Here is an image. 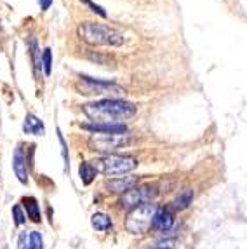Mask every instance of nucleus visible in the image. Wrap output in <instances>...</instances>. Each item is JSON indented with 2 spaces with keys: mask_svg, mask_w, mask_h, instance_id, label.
<instances>
[{
  "mask_svg": "<svg viewBox=\"0 0 247 249\" xmlns=\"http://www.w3.org/2000/svg\"><path fill=\"white\" fill-rule=\"evenodd\" d=\"M94 176H96V169L92 167V164L84 162L82 166H80V179H82L84 185H91Z\"/></svg>",
  "mask_w": 247,
  "mask_h": 249,
  "instance_id": "17",
  "label": "nucleus"
},
{
  "mask_svg": "<svg viewBox=\"0 0 247 249\" xmlns=\"http://www.w3.org/2000/svg\"><path fill=\"white\" fill-rule=\"evenodd\" d=\"M13 169H14V175L18 176L21 183H26L28 181V169H26V159L23 155V150L18 146L16 152H14V159H13Z\"/></svg>",
  "mask_w": 247,
  "mask_h": 249,
  "instance_id": "11",
  "label": "nucleus"
},
{
  "mask_svg": "<svg viewBox=\"0 0 247 249\" xmlns=\"http://www.w3.org/2000/svg\"><path fill=\"white\" fill-rule=\"evenodd\" d=\"M18 249H30V237L26 233H21L18 239Z\"/></svg>",
  "mask_w": 247,
  "mask_h": 249,
  "instance_id": "22",
  "label": "nucleus"
},
{
  "mask_svg": "<svg viewBox=\"0 0 247 249\" xmlns=\"http://www.w3.org/2000/svg\"><path fill=\"white\" fill-rule=\"evenodd\" d=\"M155 249H173V248H169V246H160V248H155Z\"/></svg>",
  "mask_w": 247,
  "mask_h": 249,
  "instance_id": "25",
  "label": "nucleus"
},
{
  "mask_svg": "<svg viewBox=\"0 0 247 249\" xmlns=\"http://www.w3.org/2000/svg\"><path fill=\"white\" fill-rule=\"evenodd\" d=\"M91 223L96 230L99 232H105V230H110L111 229V220L110 216H106L105 213H94L91 218Z\"/></svg>",
  "mask_w": 247,
  "mask_h": 249,
  "instance_id": "14",
  "label": "nucleus"
},
{
  "mask_svg": "<svg viewBox=\"0 0 247 249\" xmlns=\"http://www.w3.org/2000/svg\"><path fill=\"white\" fill-rule=\"evenodd\" d=\"M92 167H94L98 173L106 176H119L125 175V173H131L138 167V160L131 155H103V157L96 159L92 162Z\"/></svg>",
  "mask_w": 247,
  "mask_h": 249,
  "instance_id": "3",
  "label": "nucleus"
},
{
  "mask_svg": "<svg viewBox=\"0 0 247 249\" xmlns=\"http://www.w3.org/2000/svg\"><path fill=\"white\" fill-rule=\"evenodd\" d=\"M13 216H14V223H16L18 227L25 223V214H23V211H21L19 206H14L13 208Z\"/></svg>",
  "mask_w": 247,
  "mask_h": 249,
  "instance_id": "20",
  "label": "nucleus"
},
{
  "mask_svg": "<svg viewBox=\"0 0 247 249\" xmlns=\"http://www.w3.org/2000/svg\"><path fill=\"white\" fill-rule=\"evenodd\" d=\"M23 204H25L26 214H28L30 220L35 221V223H38V221H40V208H38L37 199H33V197H26V199H23Z\"/></svg>",
  "mask_w": 247,
  "mask_h": 249,
  "instance_id": "13",
  "label": "nucleus"
},
{
  "mask_svg": "<svg viewBox=\"0 0 247 249\" xmlns=\"http://www.w3.org/2000/svg\"><path fill=\"white\" fill-rule=\"evenodd\" d=\"M192 200H194V192L192 190H185L181 192L179 196H177V199L174 200V206L173 208L176 209V211H181V209H186L192 204Z\"/></svg>",
  "mask_w": 247,
  "mask_h": 249,
  "instance_id": "15",
  "label": "nucleus"
},
{
  "mask_svg": "<svg viewBox=\"0 0 247 249\" xmlns=\"http://www.w3.org/2000/svg\"><path fill=\"white\" fill-rule=\"evenodd\" d=\"M78 37L91 46H122L124 37L117 30L98 23H82L78 26Z\"/></svg>",
  "mask_w": 247,
  "mask_h": 249,
  "instance_id": "2",
  "label": "nucleus"
},
{
  "mask_svg": "<svg viewBox=\"0 0 247 249\" xmlns=\"http://www.w3.org/2000/svg\"><path fill=\"white\" fill-rule=\"evenodd\" d=\"M30 47H32V59H33V68H35V73H40L42 70V56H40V49H38V44L35 38L30 40Z\"/></svg>",
  "mask_w": 247,
  "mask_h": 249,
  "instance_id": "16",
  "label": "nucleus"
},
{
  "mask_svg": "<svg viewBox=\"0 0 247 249\" xmlns=\"http://www.w3.org/2000/svg\"><path fill=\"white\" fill-rule=\"evenodd\" d=\"M51 4H53V0H40V7H42V11H47V9L51 7Z\"/></svg>",
  "mask_w": 247,
  "mask_h": 249,
  "instance_id": "24",
  "label": "nucleus"
},
{
  "mask_svg": "<svg viewBox=\"0 0 247 249\" xmlns=\"http://www.w3.org/2000/svg\"><path fill=\"white\" fill-rule=\"evenodd\" d=\"M77 91L84 96H122L125 94V89L117 86L113 82H105V80H96L91 77H80L77 82Z\"/></svg>",
  "mask_w": 247,
  "mask_h": 249,
  "instance_id": "6",
  "label": "nucleus"
},
{
  "mask_svg": "<svg viewBox=\"0 0 247 249\" xmlns=\"http://www.w3.org/2000/svg\"><path fill=\"white\" fill-rule=\"evenodd\" d=\"M80 2H84V4H86V5H89V7H91V11H92V13L99 14V16H101V18H106V13H105L103 9L99 7L98 4H94V2H92V0H80Z\"/></svg>",
  "mask_w": 247,
  "mask_h": 249,
  "instance_id": "21",
  "label": "nucleus"
},
{
  "mask_svg": "<svg viewBox=\"0 0 247 249\" xmlns=\"http://www.w3.org/2000/svg\"><path fill=\"white\" fill-rule=\"evenodd\" d=\"M51 65H53V54H51V49H46L42 54V68L46 75H51Z\"/></svg>",
  "mask_w": 247,
  "mask_h": 249,
  "instance_id": "18",
  "label": "nucleus"
},
{
  "mask_svg": "<svg viewBox=\"0 0 247 249\" xmlns=\"http://www.w3.org/2000/svg\"><path fill=\"white\" fill-rule=\"evenodd\" d=\"M30 249H42L44 248V241H42V235L38 232L30 233Z\"/></svg>",
  "mask_w": 247,
  "mask_h": 249,
  "instance_id": "19",
  "label": "nucleus"
},
{
  "mask_svg": "<svg viewBox=\"0 0 247 249\" xmlns=\"http://www.w3.org/2000/svg\"><path fill=\"white\" fill-rule=\"evenodd\" d=\"M157 209L159 208L153 202L140 204L136 208H132L127 216V221H125V229L132 235H144V233L152 229Z\"/></svg>",
  "mask_w": 247,
  "mask_h": 249,
  "instance_id": "4",
  "label": "nucleus"
},
{
  "mask_svg": "<svg viewBox=\"0 0 247 249\" xmlns=\"http://www.w3.org/2000/svg\"><path fill=\"white\" fill-rule=\"evenodd\" d=\"M138 185V178L136 176H124V178H117L111 179L106 183V188L115 194H125V192L132 190V188Z\"/></svg>",
  "mask_w": 247,
  "mask_h": 249,
  "instance_id": "9",
  "label": "nucleus"
},
{
  "mask_svg": "<svg viewBox=\"0 0 247 249\" xmlns=\"http://www.w3.org/2000/svg\"><path fill=\"white\" fill-rule=\"evenodd\" d=\"M80 127L91 133H125L127 131L124 124H105V122H89V124H80Z\"/></svg>",
  "mask_w": 247,
  "mask_h": 249,
  "instance_id": "10",
  "label": "nucleus"
},
{
  "mask_svg": "<svg viewBox=\"0 0 247 249\" xmlns=\"http://www.w3.org/2000/svg\"><path fill=\"white\" fill-rule=\"evenodd\" d=\"M87 58L92 59V61H98L99 65H108V63L111 61V59L108 58V56H101V54H89Z\"/></svg>",
  "mask_w": 247,
  "mask_h": 249,
  "instance_id": "23",
  "label": "nucleus"
},
{
  "mask_svg": "<svg viewBox=\"0 0 247 249\" xmlns=\"http://www.w3.org/2000/svg\"><path fill=\"white\" fill-rule=\"evenodd\" d=\"M26 134H35V136H40V134L46 133V127L42 124L40 119H37L35 115H26L25 124H23Z\"/></svg>",
  "mask_w": 247,
  "mask_h": 249,
  "instance_id": "12",
  "label": "nucleus"
},
{
  "mask_svg": "<svg viewBox=\"0 0 247 249\" xmlns=\"http://www.w3.org/2000/svg\"><path fill=\"white\" fill-rule=\"evenodd\" d=\"M173 223H174L173 211H171V209H165V208H159L155 213V218H153L152 229L160 230V232H167V230H171Z\"/></svg>",
  "mask_w": 247,
  "mask_h": 249,
  "instance_id": "8",
  "label": "nucleus"
},
{
  "mask_svg": "<svg viewBox=\"0 0 247 249\" xmlns=\"http://www.w3.org/2000/svg\"><path fill=\"white\" fill-rule=\"evenodd\" d=\"M131 143V136L124 133H94L89 138L91 150H96V152H101V154L106 155H111L117 150L127 148Z\"/></svg>",
  "mask_w": 247,
  "mask_h": 249,
  "instance_id": "5",
  "label": "nucleus"
},
{
  "mask_svg": "<svg viewBox=\"0 0 247 249\" xmlns=\"http://www.w3.org/2000/svg\"><path fill=\"white\" fill-rule=\"evenodd\" d=\"M82 110L89 119H92V122L105 124H117V121L129 119L136 113V107L124 100H101L96 103H87Z\"/></svg>",
  "mask_w": 247,
  "mask_h": 249,
  "instance_id": "1",
  "label": "nucleus"
},
{
  "mask_svg": "<svg viewBox=\"0 0 247 249\" xmlns=\"http://www.w3.org/2000/svg\"><path fill=\"white\" fill-rule=\"evenodd\" d=\"M157 197L155 187H150V185H143V187H134L132 190L125 192L120 199L122 208H136L140 204L152 202Z\"/></svg>",
  "mask_w": 247,
  "mask_h": 249,
  "instance_id": "7",
  "label": "nucleus"
}]
</instances>
